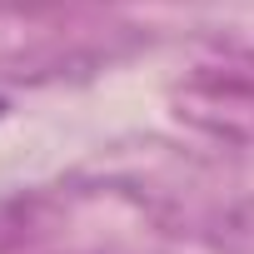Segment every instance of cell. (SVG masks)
Here are the masks:
<instances>
[{
	"label": "cell",
	"instance_id": "obj_1",
	"mask_svg": "<svg viewBox=\"0 0 254 254\" xmlns=\"http://www.w3.org/2000/svg\"><path fill=\"white\" fill-rule=\"evenodd\" d=\"M0 115H5V100H0Z\"/></svg>",
	"mask_w": 254,
	"mask_h": 254
}]
</instances>
